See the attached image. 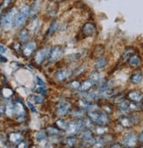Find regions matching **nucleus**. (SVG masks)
<instances>
[{"label": "nucleus", "instance_id": "nucleus-1", "mask_svg": "<svg viewBox=\"0 0 143 148\" xmlns=\"http://www.w3.org/2000/svg\"><path fill=\"white\" fill-rule=\"evenodd\" d=\"M88 116L90 120L98 125H106L110 123V118L106 113L100 111L96 106L90 105L88 107Z\"/></svg>", "mask_w": 143, "mask_h": 148}, {"label": "nucleus", "instance_id": "nucleus-2", "mask_svg": "<svg viewBox=\"0 0 143 148\" xmlns=\"http://www.w3.org/2000/svg\"><path fill=\"white\" fill-rule=\"evenodd\" d=\"M30 15V6H28L27 5H24L19 11H18L16 18H15V22L14 25L17 27H20L22 26L25 20L27 19V18Z\"/></svg>", "mask_w": 143, "mask_h": 148}, {"label": "nucleus", "instance_id": "nucleus-3", "mask_svg": "<svg viewBox=\"0 0 143 148\" xmlns=\"http://www.w3.org/2000/svg\"><path fill=\"white\" fill-rule=\"evenodd\" d=\"M87 126V124L85 121L79 119L74 122H69L67 123V126L65 128V131L67 133L69 134H76L79 132H82V130H84Z\"/></svg>", "mask_w": 143, "mask_h": 148}, {"label": "nucleus", "instance_id": "nucleus-4", "mask_svg": "<svg viewBox=\"0 0 143 148\" xmlns=\"http://www.w3.org/2000/svg\"><path fill=\"white\" fill-rule=\"evenodd\" d=\"M18 13V10L16 8L11 9L3 18H1V26L4 29H9L12 27V25H14L15 18Z\"/></svg>", "mask_w": 143, "mask_h": 148}, {"label": "nucleus", "instance_id": "nucleus-5", "mask_svg": "<svg viewBox=\"0 0 143 148\" xmlns=\"http://www.w3.org/2000/svg\"><path fill=\"white\" fill-rule=\"evenodd\" d=\"M79 138L82 139L83 146H93L96 142V139L93 137V133L90 130H82L79 135Z\"/></svg>", "mask_w": 143, "mask_h": 148}, {"label": "nucleus", "instance_id": "nucleus-6", "mask_svg": "<svg viewBox=\"0 0 143 148\" xmlns=\"http://www.w3.org/2000/svg\"><path fill=\"white\" fill-rule=\"evenodd\" d=\"M51 52V47H46L41 50H39L35 56H34V61L37 64H41L44 62V61L46 60V58L47 56H49Z\"/></svg>", "mask_w": 143, "mask_h": 148}, {"label": "nucleus", "instance_id": "nucleus-7", "mask_svg": "<svg viewBox=\"0 0 143 148\" xmlns=\"http://www.w3.org/2000/svg\"><path fill=\"white\" fill-rule=\"evenodd\" d=\"M97 32L96 25L91 22H86L82 27V33L86 37L94 36Z\"/></svg>", "mask_w": 143, "mask_h": 148}, {"label": "nucleus", "instance_id": "nucleus-8", "mask_svg": "<svg viewBox=\"0 0 143 148\" xmlns=\"http://www.w3.org/2000/svg\"><path fill=\"white\" fill-rule=\"evenodd\" d=\"M137 141H138V138L133 132H129V133L126 134V136L123 138L124 146H127V147L135 146L137 144Z\"/></svg>", "mask_w": 143, "mask_h": 148}, {"label": "nucleus", "instance_id": "nucleus-9", "mask_svg": "<svg viewBox=\"0 0 143 148\" xmlns=\"http://www.w3.org/2000/svg\"><path fill=\"white\" fill-rule=\"evenodd\" d=\"M63 55V48L60 46H55L53 49H51L49 54V62H54L58 61Z\"/></svg>", "mask_w": 143, "mask_h": 148}, {"label": "nucleus", "instance_id": "nucleus-10", "mask_svg": "<svg viewBox=\"0 0 143 148\" xmlns=\"http://www.w3.org/2000/svg\"><path fill=\"white\" fill-rule=\"evenodd\" d=\"M70 103L68 101H60L58 106L56 107V114L62 116L67 114V112L69 111V108H70Z\"/></svg>", "mask_w": 143, "mask_h": 148}, {"label": "nucleus", "instance_id": "nucleus-11", "mask_svg": "<svg viewBox=\"0 0 143 148\" xmlns=\"http://www.w3.org/2000/svg\"><path fill=\"white\" fill-rule=\"evenodd\" d=\"M127 98L133 103H140L143 99V94L138 90H131L127 93Z\"/></svg>", "mask_w": 143, "mask_h": 148}, {"label": "nucleus", "instance_id": "nucleus-12", "mask_svg": "<svg viewBox=\"0 0 143 148\" xmlns=\"http://www.w3.org/2000/svg\"><path fill=\"white\" fill-rule=\"evenodd\" d=\"M96 83L92 81V80H85L83 81L82 82L80 83L79 85V88H78V90L79 91H82V92H86L88 91L89 90H91V88L95 85Z\"/></svg>", "mask_w": 143, "mask_h": 148}, {"label": "nucleus", "instance_id": "nucleus-13", "mask_svg": "<svg viewBox=\"0 0 143 148\" xmlns=\"http://www.w3.org/2000/svg\"><path fill=\"white\" fill-rule=\"evenodd\" d=\"M116 103H118L119 110L120 111H122V112H126V111L131 110L132 104L128 101H126V100L121 99V100H120L119 102H116Z\"/></svg>", "mask_w": 143, "mask_h": 148}, {"label": "nucleus", "instance_id": "nucleus-14", "mask_svg": "<svg viewBox=\"0 0 143 148\" xmlns=\"http://www.w3.org/2000/svg\"><path fill=\"white\" fill-rule=\"evenodd\" d=\"M69 74H70V72L69 70H67V69H62V70H59L58 72H56L55 78H56L57 81L63 82L64 80H66L69 76Z\"/></svg>", "mask_w": 143, "mask_h": 148}, {"label": "nucleus", "instance_id": "nucleus-15", "mask_svg": "<svg viewBox=\"0 0 143 148\" xmlns=\"http://www.w3.org/2000/svg\"><path fill=\"white\" fill-rule=\"evenodd\" d=\"M128 63L132 67H138L141 63V59L139 55L137 54H133L129 57L128 59Z\"/></svg>", "mask_w": 143, "mask_h": 148}, {"label": "nucleus", "instance_id": "nucleus-16", "mask_svg": "<svg viewBox=\"0 0 143 148\" xmlns=\"http://www.w3.org/2000/svg\"><path fill=\"white\" fill-rule=\"evenodd\" d=\"M142 80H143V75L140 71L133 73L130 76V82L133 84H140L142 82Z\"/></svg>", "mask_w": 143, "mask_h": 148}, {"label": "nucleus", "instance_id": "nucleus-17", "mask_svg": "<svg viewBox=\"0 0 143 148\" xmlns=\"http://www.w3.org/2000/svg\"><path fill=\"white\" fill-rule=\"evenodd\" d=\"M13 113L16 114L18 116H25V110H24V106L21 103L17 102L14 105H13Z\"/></svg>", "mask_w": 143, "mask_h": 148}, {"label": "nucleus", "instance_id": "nucleus-18", "mask_svg": "<svg viewBox=\"0 0 143 148\" xmlns=\"http://www.w3.org/2000/svg\"><path fill=\"white\" fill-rule=\"evenodd\" d=\"M9 140L13 144L19 145L23 140V136L19 132H12L9 135Z\"/></svg>", "mask_w": 143, "mask_h": 148}, {"label": "nucleus", "instance_id": "nucleus-19", "mask_svg": "<svg viewBox=\"0 0 143 148\" xmlns=\"http://www.w3.org/2000/svg\"><path fill=\"white\" fill-rule=\"evenodd\" d=\"M35 43L34 42H29V43H27L25 47H24V48H23V53H24V54L25 55H26V56H28V55H30L34 51V49H35Z\"/></svg>", "mask_w": 143, "mask_h": 148}, {"label": "nucleus", "instance_id": "nucleus-20", "mask_svg": "<svg viewBox=\"0 0 143 148\" xmlns=\"http://www.w3.org/2000/svg\"><path fill=\"white\" fill-rule=\"evenodd\" d=\"M120 124L123 126V127H126V128H129L133 125L132 124V121L130 119L129 116H122L120 118Z\"/></svg>", "mask_w": 143, "mask_h": 148}, {"label": "nucleus", "instance_id": "nucleus-21", "mask_svg": "<svg viewBox=\"0 0 143 148\" xmlns=\"http://www.w3.org/2000/svg\"><path fill=\"white\" fill-rule=\"evenodd\" d=\"M107 65V60L104 58H98L95 62V68L97 69H102Z\"/></svg>", "mask_w": 143, "mask_h": 148}, {"label": "nucleus", "instance_id": "nucleus-22", "mask_svg": "<svg viewBox=\"0 0 143 148\" xmlns=\"http://www.w3.org/2000/svg\"><path fill=\"white\" fill-rule=\"evenodd\" d=\"M63 144H64L68 147H73L76 144V139L74 137H68V138L63 139Z\"/></svg>", "mask_w": 143, "mask_h": 148}, {"label": "nucleus", "instance_id": "nucleus-23", "mask_svg": "<svg viewBox=\"0 0 143 148\" xmlns=\"http://www.w3.org/2000/svg\"><path fill=\"white\" fill-rule=\"evenodd\" d=\"M133 48H132V47H127V48L124 51V53H123V54H122V56H121L122 61H123V62L128 61L129 57H130L131 55H133Z\"/></svg>", "mask_w": 143, "mask_h": 148}, {"label": "nucleus", "instance_id": "nucleus-24", "mask_svg": "<svg viewBox=\"0 0 143 148\" xmlns=\"http://www.w3.org/2000/svg\"><path fill=\"white\" fill-rule=\"evenodd\" d=\"M41 7V0H35L32 7H30V14H36Z\"/></svg>", "mask_w": 143, "mask_h": 148}, {"label": "nucleus", "instance_id": "nucleus-25", "mask_svg": "<svg viewBox=\"0 0 143 148\" xmlns=\"http://www.w3.org/2000/svg\"><path fill=\"white\" fill-rule=\"evenodd\" d=\"M57 27H58V23H57L56 20H54V21L51 23V25H50V26H49V28H48L47 36H51V35L57 30Z\"/></svg>", "mask_w": 143, "mask_h": 148}, {"label": "nucleus", "instance_id": "nucleus-26", "mask_svg": "<svg viewBox=\"0 0 143 148\" xmlns=\"http://www.w3.org/2000/svg\"><path fill=\"white\" fill-rule=\"evenodd\" d=\"M90 78H91V80H92L95 83H97V82H98L99 80H100V75H99V73H98V71H93V72L91 74Z\"/></svg>", "mask_w": 143, "mask_h": 148}, {"label": "nucleus", "instance_id": "nucleus-27", "mask_svg": "<svg viewBox=\"0 0 143 148\" xmlns=\"http://www.w3.org/2000/svg\"><path fill=\"white\" fill-rule=\"evenodd\" d=\"M35 138H36L37 141L41 142V141L44 140V139L47 138V132H46L45 131H40V132L36 134Z\"/></svg>", "mask_w": 143, "mask_h": 148}, {"label": "nucleus", "instance_id": "nucleus-28", "mask_svg": "<svg viewBox=\"0 0 143 148\" xmlns=\"http://www.w3.org/2000/svg\"><path fill=\"white\" fill-rule=\"evenodd\" d=\"M55 124H56L57 126H58V128L61 129V130H65V128L67 126V122H65L63 119H58L56 121Z\"/></svg>", "mask_w": 143, "mask_h": 148}, {"label": "nucleus", "instance_id": "nucleus-29", "mask_svg": "<svg viewBox=\"0 0 143 148\" xmlns=\"http://www.w3.org/2000/svg\"><path fill=\"white\" fill-rule=\"evenodd\" d=\"M28 37H29V33H28L27 30H23L21 33H20V35H19V38L21 40V41L25 42L27 40Z\"/></svg>", "mask_w": 143, "mask_h": 148}, {"label": "nucleus", "instance_id": "nucleus-30", "mask_svg": "<svg viewBox=\"0 0 143 148\" xmlns=\"http://www.w3.org/2000/svg\"><path fill=\"white\" fill-rule=\"evenodd\" d=\"M47 132L49 133V135L51 136H57V135H59L61 133L60 130L58 129H56V128H54V127H49L47 129Z\"/></svg>", "mask_w": 143, "mask_h": 148}, {"label": "nucleus", "instance_id": "nucleus-31", "mask_svg": "<svg viewBox=\"0 0 143 148\" xmlns=\"http://www.w3.org/2000/svg\"><path fill=\"white\" fill-rule=\"evenodd\" d=\"M31 99L33 100V102L37 103H41L43 102V97L41 95H34L31 97Z\"/></svg>", "mask_w": 143, "mask_h": 148}, {"label": "nucleus", "instance_id": "nucleus-32", "mask_svg": "<svg viewBox=\"0 0 143 148\" xmlns=\"http://www.w3.org/2000/svg\"><path fill=\"white\" fill-rule=\"evenodd\" d=\"M36 91H37L40 95H45L46 92H47V90H46L45 86H38Z\"/></svg>", "mask_w": 143, "mask_h": 148}, {"label": "nucleus", "instance_id": "nucleus-33", "mask_svg": "<svg viewBox=\"0 0 143 148\" xmlns=\"http://www.w3.org/2000/svg\"><path fill=\"white\" fill-rule=\"evenodd\" d=\"M11 3H12V0H4V1H3V4L1 5V6H0V7H1V8L4 10V9L7 8V7L11 5Z\"/></svg>", "mask_w": 143, "mask_h": 148}, {"label": "nucleus", "instance_id": "nucleus-34", "mask_svg": "<svg viewBox=\"0 0 143 148\" xmlns=\"http://www.w3.org/2000/svg\"><path fill=\"white\" fill-rule=\"evenodd\" d=\"M79 85H80V82H76V81H74V82H72L69 84V87H70L71 88H75V90H78Z\"/></svg>", "mask_w": 143, "mask_h": 148}, {"label": "nucleus", "instance_id": "nucleus-35", "mask_svg": "<svg viewBox=\"0 0 143 148\" xmlns=\"http://www.w3.org/2000/svg\"><path fill=\"white\" fill-rule=\"evenodd\" d=\"M36 82H37L38 86H45V82H42V80L40 77H36Z\"/></svg>", "mask_w": 143, "mask_h": 148}, {"label": "nucleus", "instance_id": "nucleus-36", "mask_svg": "<svg viewBox=\"0 0 143 148\" xmlns=\"http://www.w3.org/2000/svg\"><path fill=\"white\" fill-rule=\"evenodd\" d=\"M27 104H28V106H29V108L31 109V110H32L33 112H34V113H36V112H37V110H35L34 106L32 104V103H31V102H27Z\"/></svg>", "mask_w": 143, "mask_h": 148}, {"label": "nucleus", "instance_id": "nucleus-37", "mask_svg": "<svg viewBox=\"0 0 143 148\" xmlns=\"http://www.w3.org/2000/svg\"><path fill=\"white\" fill-rule=\"evenodd\" d=\"M73 115H74V116H82V110H76V112L73 113Z\"/></svg>", "mask_w": 143, "mask_h": 148}, {"label": "nucleus", "instance_id": "nucleus-38", "mask_svg": "<svg viewBox=\"0 0 143 148\" xmlns=\"http://www.w3.org/2000/svg\"><path fill=\"white\" fill-rule=\"evenodd\" d=\"M0 62H7V59L5 56H3L1 53H0Z\"/></svg>", "mask_w": 143, "mask_h": 148}, {"label": "nucleus", "instance_id": "nucleus-39", "mask_svg": "<svg viewBox=\"0 0 143 148\" xmlns=\"http://www.w3.org/2000/svg\"><path fill=\"white\" fill-rule=\"evenodd\" d=\"M6 52V47L2 45H0V53H4Z\"/></svg>", "mask_w": 143, "mask_h": 148}, {"label": "nucleus", "instance_id": "nucleus-40", "mask_svg": "<svg viewBox=\"0 0 143 148\" xmlns=\"http://www.w3.org/2000/svg\"><path fill=\"white\" fill-rule=\"evenodd\" d=\"M138 140H139V142H140V143L143 144V132L139 135V137H138Z\"/></svg>", "mask_w": 143, "mask_h": 148}, {"label": "nucleus", "instance_id": "nucleus-41", "mask_svg": "<svg viewBox=\"0 0 143 148\" xmlns=\"http://www.w3.org/2000/svg\"><path fill=\"white\" fill-rule=\"evenodd\" d=\"M5 111V107L4 106H0V116H1Z\"/></svg>", "mask_w": 143, "mask_h": 148}, {"label": "nucleus", "instance_id": "nucleus-42", "mask_svg": "<svg viewBox=\"0 0 143 148\" xmlns=\"http://www.w3.org/2000/svg\"><path fill=\"white\" fill-rule=\"evenodd\" d=\"M124 145H111V147H123Z\"/></svg>", "mask_w": 143, "mask_h": 148}, {"label": "nucleus", "instance_id": "nucleus-43", "mask_svg": "<svg viewBox=\"0 0 143 148\" xmlns=\"http://www.w3.org/2000/svg\"><path fill=\"white\" fill-rule=\"evenodd\" d=\"M142 111H143V106H142Z\"/></svg>", "mask_w": 143, "mask_h": 148}]
</instances>
